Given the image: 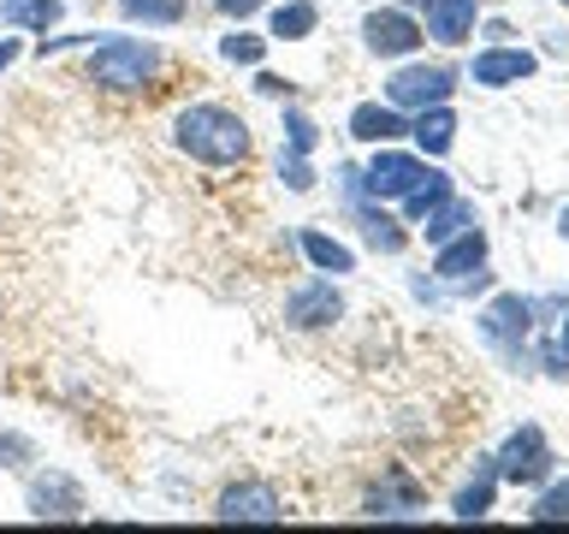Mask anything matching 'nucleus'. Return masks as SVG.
I'll return each mask as SVG.
<instances>
[{
    "instance_id": "nucleus-1",
    "label": "nucleus",
    "mask_w": 569,
    "mask_h": 534,
    "mask_svg": "<svg viewBox=\"0 0 569 534\" xmlns=\"http://www.w3.org/2000/svg\"><path fill=\"white\" fill-rule=\"evenodd\" d=\"M172 142L190 160H202V167H243V160L256 155V131H249V119L238 113V107H226V101H190V107H178Z\"/></svg>"
},
{
    "instance_id": "nucleus-2",
    "label": "nucleus",
    "mask_w": 569,
    "mask_h": 534,
    "mask_svg": "<svg viewBox=\"0 0 569 534\" xmlns=\"http://www.w3.org/2000/svg\"><path fill=\"white\" fill-rule=\"evenodd\" d=\"M160 66H167L160 42H142V36H107V42H96V53H89V83L107 89V96H137V89H149L160 78Z\"/></svg>"
},
{
    "instance_id": "nucleus-3",
    "label": "nucleus",
    "mask_w": 569,
    "mask_h": 534,
    "mask_svg": "<svg viewBox=\"0 0 569 534\" xmlns=\"http://www.w3.org/2000/svg\"><path fill=\"white\" fill-rule=\"evenodd\" d=\"M24 511L36 516V523H83V516H89V493L66 469H36L24 481Z\"/></svg>"
},
{
    "instance_id": "nucleus-4",
    "label": "nucleus",
    "mask_w": 569,
    "mask_h": 534,
    "mask_svg": "<svg viewBox=\"0 0 569 534\" xmlns=\"http://www.w3.org/2000/svg\"><path fill=\"white\" fill-rule=\"evenodd\" d=\"M427 172H433V167H427L421 155H403V149H391V142H380L373 160L362 167V190L373 196V202H403Z\"/></svg>"
},
{
    "instance_id": "nucleus-5",
    "label": "nucleus",
    "mask_w": 569,
    "mask_h": 534,
    "mask_svg": "<svg viewBox=\"0 0 569 534\" xmlns=\"http://www.w3.org/2000/svg\"><path fill=\"white\" fill-rule=\"evenodd\" d=\"M338 178H345V196H350V214H356V226H362V244L368 249H380V256H403V244H409V231L391 220V214L373 202V196L362 190V167H338Z\"/></svg>"
},
{
    "instance_id": "nucleus-6",
    "label": "nucleus",
    "mask_w": 569,
    "mask_h": 534,
    "mask_svg": "<svg viewBox=\"0 0 569 534\" xmlns=\"http://www.w3.org/2000/svg\"><path fill=\"white\" fill-rule=\"evenodd\" d=\"M451 89H457L451 66H398L386 78V101L398 107V113H421V107L451 101Z\"/></svg>"
},
{
    "instance_id": "nucleus-7",
    "label": "nucleus",
    "mask_w": 569,
    "mask_h": 534,
    "mask_svg": "<svg viewBox=\"0 0 569 534\" xmlns=\"http://www.w3.org/2000/svg\"><path fill=\"white\" fill-rule=\"evenodd\" d=\"M551 445H546V434L540 427H516V434L505 439V452L492 457V469H498V481H510V487H540V481L551 475Z\"/></svg>"
},
{
    "instance_id": "nucleus-8",
    "label": "nucleus",
    "mask_w": 569,
    "mask_h": 534,
    "mask_svg": "<svg viewBox=\"0 0 569 534\" xmlns=\"http://www.w3.org/2000/svg\"><path fill=\"white\" fill-rule=\"evenodd\" d=\"M362 42H368V53H380V60H409V53L427 42V30L416 24V12H403V7H373L362 18Z\"/></svg>"
},
{
    "instance_id": "nucleus-9",
    "label": "nucleus",
    "mask_w": 569,
    "mask_h": 534,
    "mask_svg": "<svg viewBox=\"0 0 569 534\" xmlns=\"http://www.w3.org/2000/svg\"><path fill=\"white\" fill-rule=\"evenodd\" d=\"M338 320H345V291L332 279H309L284 297V327L291 333H327Z\"/></svg>"
},
{
    "instance_id": "nucleus-10",
    "label": "nucleus",
    "mask_w": 569,
    "mask_h": 534,
    "mask_svg": "<svg viewBox=\"0 0 569 534\" xmlns=\"http://www.w3.org/2000/svg\"><path fill=\"white\" fill-rule=\"evenodd\" d=\"M213 516L220 523H284V498L273 481H231V487L213 498Z\"/></svg>"
},
{
    "instance_id": "nucleus-11",
    "label": "nucleus",
    "mask_w": 569,
    "mask_h": 534,
    "mask_svg": "<svg viewBox=\"0 0 569 534\" xmlns=\"http://www.w3.org/2000/svg\"><path fill=\"white\" fill-rule=\"evenodd\" d=\"M427 505V493L409 481L403 469H386V481L380 487H368V498H362V516H416Z\"/></svg>"
},
{
    "instance_id": "nucleus-12",
    "label": "nucleus",
    "mask_w": 569,
    "mask_h": 534,
    "mask_svg": "<svg viewBox=\"0 0 569 534\" xmlns=\"http://www.w3.org/2000/svg\"><path fill=\"white\" fill-rule=\"evenodd\" d=\"M475 18H480V0H427V36L445 48H457V42H469L475 36Z\"/></svg>"
},
{
    "instance_id": "nucleus-13",
    "label": "nucleus",
    "mask_w": 569,
    "mask_h": 534,
    "mask_svg": "<svg viewBox=\"0 0 569 534\" xmlns=\"http://www.w3.org/2000/svg\"><path fill=\"white\" fill-rule=\"evenodd\" d=\"M403 131H409V119H403L391 101H362V107H350V137L368 142V149H380V142H398Z\"/></svg>"
},
{
    "instance_id": "nucleus-14",
    "label": "nucleus",
    "mask_w": 569,
    "mask_h": 534,
    "mask_svg": "<svg viewBox=\"0 0 569 534\" xmlns=\"http://www.w3.org/2000/svg\"><path fill=\"white\" fill-rule=\"evenodd\" d=\"M480 261H487V231L469 226V231H457V238H445V244H439L433 274H439V279H469Z\"/></svg>"
},
{
    "instance_id": "nucleus-15",
    "label": "nucleus",
    "mask_w": 569,
    "mask_h": 534,
    "mask_svg": "<svg viewBox=\"0 0 569 534\" xmlns=\"http://www.w3.org/2000/svg\"><path fill=\"white\" fill-rule=\"evenodd\" d=\"M533 66H540V60H533L528 48H487V53L475 60L469 78H475V83H487V89H505V83L533 78Z\"/></svg>"
},
{
    "instance_id": "nucleus-16",
    "label": "nucleus",
    "mask_w": 569,
    "mask_h": 534,
    "mask_svg": "<svg viewBox=\"0 0 569 534\" xmlns=\"http://www.w3.org/2000/svg\"><path fill=\"white\" fill-rule=\"evenodd\" d=\"M528 327H533V303H528V297H516V291H510V297H498L492 309L480 315V333H487L492 345H505V350L516 345V338H528Z\"/></svg>"
},
{
    "instance_id": "nucleus-17",
    "label": "nucleus",
    "mask_w": 569,
    "mask_h": 534,
    "mask_svg": "<svg viewBox=\"0 0 569 534\" xmlns=\"http://www.w3.org/2000/svg\"><path fill=\"white\" fill-rule=\"evenodd\" d=\"M315 24H320L315 0H284V7H273V18H267V42H309Z\"/></svg>"
},
{
    "instance_id": "nucleus-18",
    "label": "nucleus",
    "mask_w": 569,
    "mask_h": 534,
    "mask_svg": "<svg viewBox=\"0 0 569 534\" xmlns=\"http://www.w3.org/2000/svg\"><path fill=\"white\" fill-rule=\"evenodd\" d=\"M409 137H416V149L421 155H445L457 142V119H451V107H421L416 119H409Z\"/></svg>"
},
{
    "instance_id": "nucleus-19",
    "label": "nucleus",
    "mask_w": 569,
    "mask_h": 534,
    "mask_svg": "<svg viewBox=\"0 0 569 534\" xmlns=\"http://www.w3.org/2000/svg\"><path fill=\"white\" fill-rule=\"evenodd\" d=\"M66 18V0H0V24L7 30H53Z\"/></svg>"
},
{
    "instance_id": "nucleus-20",
    "label": "nucleus",
    "mask_w": 569,
    "mask_h": 534,
    "mask_svg": "<svg viewBox=\"0 0 569 534\" xmlns=\"http://www.w3.org/2000/svg\"><path fill=\"white\" fill-rule=\"evenodd\" d=\"M297 249L320 267V274H356V256H350L338 238H327L320 226H302V231H297Z\"/></svg>"
},
{
    "instance_id": "nucleus-21",
    "label": "nucleus",
    "mask_w": 569,
    "mask_h": 534,
    "mask_svg": "<svg viewBox=\"0 0 569 534\" xmlns=\"http://www.w3.org/2000/svg\"><path fill=\"white\" fill-rule=\"evenodd\" d=\"M124 24H149V30H172L190 18V0H119Z\"/></svg>"
},
{
    "instance_id": "nucleus-22",
    "label": "nucleus",
    "mask_w": 569,
    "mask_h": 534,
    "mask_svg": "<svg viewBox=\"0 0 569 534\" xmlns=\"http://www.w3.org/2000/svg\"><path fill=\"white\" fill-rule=\"evenodd\" d=\"M469 226H480V220H475V202H457V196H445V202L421 220V238L439 249L445 238H457V231H469Z\"/></svg>"
},
{
    "instance_id": "nucleus-23",
    "label": "nucleus",
    "mask_w": 569,
    "mask_h": 534,
    "mask_svg": "<svg viewBox=\"0 0 569 534\" xmlns=\"http://www.w3.org/2000/svg\"><path fill=\"white\" fill-rule=\"evenodd\" d=\"M475 463H480V475H475L469 487L457 493V505H451V511L462 516V523H475V516H487V511H492V487H498V469H492V457H475Z\"/></svg>"
},
{
    "instance_id": "nucleus-24",
    "label": "nucleus",
    "mask_w": 569,
    "mask_h": 534,
    "mask_svg": "<svg viewBox=\"0 0 569 534\" xmlns=\"http://www.w3.org/2000/svg\"><path fill=\"white\" fill-rule=\"evenodd\" d=\"M445 196H451V178H445V172H427L421 185L403 196V214H409V220H427V214H433Z\"/></svg>"
},
{
    "instance_id": "nucleus-25",
    "label": "nucleus",
    "mask_w": 569,
    "mask_h": 534,
    "mask_svg": "<svg viewBox=\"0 0 569 534\" xmlns=\"http://www.w3.org/2000/svg\"><path fill=\"white\" fill-rule=\"evenodd\" d=\"M320 125L302 113V107H284V155H315Z\"/></svg>"
},
{
    "instance_id": "nucleus-26",
    "label": "nucleus",
    "mask_w": 569,
    "mask_h": 534,
    "mask_svg": "<svg viewBox=\"0 0 569 534\" xmlns=\"http://www.w3.org/2000/svg\"><path fill=\"white\" fill-rule=\"evenodd\" d=\"M220 53H226L231 66H261V60H267V36L231 30V36H220Z\"/></svg>"
},
{
    "instance_id": "nucleus-27",
    "label": "nucleus",
    "mask_w": 569,
    "mask_h": 534,
    "mask_svg": "<svg viewBox=\"0 0 569 534\" xmlns=\"http://www.w3.org/2000/svg\"><path fill=\"white\" fill-rule=\"evenodd\" d=\"M24 463H36V445L24 434H12V427H0V475L24 469Z\"/></svg>"
},
{
    "instance_id": "nucleus-28",
    "label": "nucleus",
    "mask_w": 569,
    "mask_h": 534,
    "mask_svg": "<svg viewBox=\"0 0 569 534\" xmlns=\"http://www.w3.org/2000/svg\"><path fill=\"white\" fill-rule=\"evenodd\" d=\"M279 178H284V190H315L309 155H279Z\"/></svg>"
},
{
    "instance_id": "nucleus-29",
    "label": "nucleus",
    "mask_w": 569,
    "mask_h": 534,
    "mask_svg": "<svg viewBox=\"0 0 569 534\" xmlns=\"http://www.w3.org/2000/svg\"><path fill=\"white\" fill-rule=\"evenodd\" d=\"M533 523H569V481H563V487H551V493H540Z\"/></svg>"
},
{
    "instance_id": "nucleus-30",
    "label": "nucleus",
    "mask_w": 569,
    "mask_h": 534,
    "mask_svg": "<svg viewBox=\"0 0 569 534\" xmlns=\"http://www.w3.org/2000/svg\"><path fill=\"white\" fill-rule=\"evenodd\" d=\"M208 7L220 12V18H231V24H243V18H256L267 0H208Z\"/></svg>"
},
{
    "instance_id": "nucleus-31",
    "label": "nucleus",
    "mask_w": 569,
    "mask_h": 534,
    "mask_svg": "<svg viewBox=\"0 0 569 534\" xmlns=\"http://www.w3.org/2000/svg\"><path fill=\"white\" fill-rule=\"evenodd\" d=\"M256 89H261V96H273V101H291V83L273 78V71H256Z\"/></svg>"
},
{
    "instance_id": "nucleus-32",
    "label": "nucleus",
    "mask_w": 569,
    "mask_h": 534,
    "mask_svg": "<svg viewBox=\"0 0 569 534\" xmlns=\"http://www.w3.org/2000/svg\"><path fill=\"white\" fill-rule=\"evenodd\" d=\"M18 60V42H12V36H0V71H7Z\"/></svg>"
},
{
    "instance_id": "nucleus-33",
    "label": "nucleus",
    "mask_w": 569,
    "mask_h": 534,
    "mask_svg": "<svg viewBox=\"0 0 569 534\" xmlns=\"http://www.w3.org/2000/svg\"><path fill=\"white\" fill-rule=\"evenodd\" d=\"M558 345H563V356H569V315H563V327H558Z\"/></svg>"
},
{
    "instance_id": "nucleus-34",
    "label": "nucleus",
    "mask_w": 569,
    "mask_h": 534,
    "mask_svg": "<svg viewBox=\"0 0 569 534\" xmlns=\"http://www.w3.org/2000/svg\"><path fill=\"white\" fill-rule=\"evenodd\" d=\"M398 7H403V12H416V7H427V0H398Z\"/></svg>"
},
{
    "instance_id": "nucleus-35",
    "label": "nucleus",
    "mask_w": 569,
    "mask_h": 534,
    "mask_svg": "<svg viewBox=\"0 0 569 534\" xmlns=\"http://www.w3.org/2000/svg\"><path fill=\"white\" fill-rule=\"evenodd\" d=\"M558 231H563V238H569V208H563V226H558Z\"/></svg>"
},
{
    "instance_id": "nucleus-36",
    "label": "nucleus",
    "mask_w": 569,
    "mask_h": 534,
    "mask_svg": "<svg viewBox=\"0 0 569 534\" xmlns=\"http://www.w3.org/2000/svg\"><path fill=\"white\" fill-rule=\"evenodd\" d=\"M563 7H569V0H563Z\"/></svg>"
}]
</instances>
